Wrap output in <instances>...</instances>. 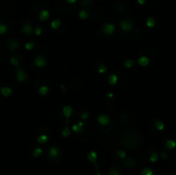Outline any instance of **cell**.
I'll return each instance as SVG.
<instances>
[{
	"label": "cell",
	"instance_id": "22",
	"mask_svg": "<svg viewBox=\"0 0 176 175\" xmlns=\"http://www.w3.org/2000/svg\"><path fill=\"white\" fill-rule=\"evenodd\" d=\"M60 25H61V22H60L59 20H58V19L53 20V21L51 22V27H52V28H53V29H58L60 27Z\"/></svg>",
	"mask_w": 176,
	"mask_h": 175
},
{
	"label": "cell",
	"instance_id": "15",
	"mask_svg": "<svg viewBox=\"0 0 176 175\" xmlns=\"http://www.w3.org/2000/svg\"><path fill=\"white\" fill-rule=\"evenodd\" d=\"M38 92L40 93V95H41L42 96H45L47 94H48L49 92V88L46 86V85H42V86H40L39 88V89H38Z\"/></svg>",
	"mask_w": 176,
	"mask_h": 175
},
{
	"label": "cell",
	"instance_id": "10",
	"mask_svg": "<svg viewBox=\"0 0 176 175\" xmlns=\"http://www.w3.org/2000/svg\"><path fill=\"white\" fill-rule=\"evenodd\" d=\"M87 158H88V160H89V161H90L91 163L95 165L98 156H97V154L95 151H90L87 154Z\"/></svg>",
	"mask_w": 176,
	"mask_h": 175
},
{
	"label": "cell",
	"instance_id": "17",
	"mask_svg": "<svg viewBox=\"0 0 176 175\" xmlns=\"http://www.w3.org/2000/svg\"><path fill=\"white\" fill-rule=\"evenodd\" d=\"M118 82V77L115 74H112L108 77V83L110 85H115Z\"/></svg>",
	"mask_w": 176,
	"mask_h": 175
},
{
	"label": "cell",
	"instance_id": "30",
	"mask_svg": "<svg viewBox=\"0 0 176 175\" xmlns=\"http://www.w3.org/2000/svg\"><path fill=\"white\" fill-rule=\"evenodd\" d=\"M7 26L4 23H0V34H4L6 32H7Z\"/></svg>",
	"mask_w": 176,
	"mask_h": 175
},
{
	"label": "cell",
	"instance_id": "8",
	"mask_svg": "<svg viewBox=\"0 0 176 175\" xmlns=\"http://www.w3.org/2000/svg\"><path fill=\"white\" fill-rule=\"evenodd\" d=\"M22 31L25 35L29 36V35H31L33 33V27L30 23H26L25 25H23V27L22 28Z\"/></svg>",
	"mask_w": 176,
	"mask_h": 175
},
{
	"label": "cell",
	"instance_id": "13",
	"mask_svg": "<svg viewBox=\"0 0 176 175\" xmlns=\"http://www.w3.org/2000/svg\"><path fill=\"white\" fill-rule=\"evenodd\" d=\"M0 91H1V94L4 97H9L12 93V89L9 87H2L0 89Z\"/></svg>",
	"mask_w": 176,
	"mask_h": 175
},
{
	"label": "cell",
	"instance_id": "14",
	"mask_svg": "<svg viewBox=\"0 0 176 175\" xmlns=\"http://www.w3.org/2000/svg\"><path fill=\"white\" fill-rule=\"evenodd\" d=\"M19 43H18L17 41H15V40H12V41H10L8 44V47L9 49H10V51H14L15 50H17L18 48H19Z\"/></svg>",
	"mask_w": 176,
	"mask_h": 175
},
{
	"label": "cell",
	"instance_id": "34",
	"mask_svg": "<svg viewBox=\"0 0 176 175\" xmlns=\"http://www.w3.org/2000/svg\"><path fill=\"white\" fill-rule=\"evenodd\" d=\"M89 112H87V111H85V112H83V113H82V115H81V118L82 119H87L88 118H89Z\"/></svg>",
	"mask_w": 176,
	"mask_h": 175
},
{
	"label": "cell",
	"instance_id": "19",
	"mask_svg": "<svg viewBox=\"0 0 176 175\" xmlns=\"http://www.w3.org/2000/svg\"><path fill=\"white\" fill-rule=\"evenodd\" d=\"M134 64H135V61L133 59H132V58L126 59L125 60V62H124V65H125V68H127V69H131Z\"/></svg>",
	"mask_w": 176,
	"mask_h": 175
},
{
	"label": "cell",
	"instance_id": "1",
	"mask_svg": "<svg viewBox=\"0 0 176 175\" xmlns=\"http://www.w3.org/2000/svg\"><path fill=\"white\" fill-rule=\"evenodd\" d=\"M115 30H116L115 25L114 23H112V22H106L104 25L102 26V32L107 35L114 34Z\"/></svg>",
	"mask_w": 176,
	"mask_h": 175
},
{
	"label": "cell",
	"instance_id": "28",
	"mask_svg": "<svg viewBox=\"0 0 176 175\" xmlns=\"http://www.w3.org/2000/svg\"><path fill=\"white\" fill-rule=\"evenodd\" d=\"M78 15H79L80 19L86 20L88 18V16H89V14H88V12L86 10H81L79 12V14H78Z\"/></svg>",
	"mask_w": 176,
	"mask_h": 175
},
{
	"label": "cell",
	"instance_id": "5",
	"mask_svg": "<svg viewBox=\"0 0 176 175\" xmlns=\"http://www.w3.org/2000/svg\"><path fill=\"white\" fill-rule=\"evenodd\" d=\"M97 122H98L99 125H102V126H105L109 124L110 122V117L107 115V114H101L97 117Z\"/></svg>",
	"mask_w": 176,
	"mask_h": 175
},
{
	"label": "cell",
	"instance_id": "12",
	"mask_svg": "<svg viewBox=\"0 0 176 175\" xmlns=\"http://www.w3.org/2000/svg\"><path fill=\"white\" fill-rule=\"evenodd\" d=\"M49 16H50V13H49V11L46 10H41L39 15V18L40 21H42V22L46 21V20L49 18Z\"/></svg>",
	"mask_w": 176,
	"mask_h": 175
},
{
	"label": "cell",
	"instance_id": "6",
	"mask_svg": "<svg viewBox=\"0 0 176 175\" xmlns=\"http://www.w3.org/2000/svg\"><path fill=\"white\" fill-rule=\"evenodd\" d=\"M62 112L65 117L66 118V124H68V119L71 116V113H72V107L71 106H65V107H63Z\"/></svg>",
	"mask_w": 176,
	"mask_h": 175
},
{
	"label": "cell",
	"instance_id": "20",
	"mask_svg": "<svg viewBox=\"0 0 176 175\" xmlns=\"http://www.w3.org/2000/svg\"><path fill=\"white\" fill-rule=\"evenodd\" d=\"M155 25V19L153 18V17H149L147 19V21H146V26L150 28H154Z\"/></svg>",
	"mask_w": 176,
	"mask_h": 175
},
{
	"label": "cell",
	"instance_id": "25",
	"mask_svg": "<svg viewBox=\"0 0 176 175\" xmlns=\"http://www.w3.org/2000/svg\"><path fill=\"white\" fill-rule=\"evenodd\" d=\"M141 175H153V171L150 167H145L142 170Z\"/></svg>",
	"mask_w": 176,
	"mask_h": 175
},
{
	"label": "cell",
	"instance_id": "29",
	"mask_svg": "<svg viewBox=\"0 0 176 175\" xmlns=\"http://www.w3.org/2000/svg\"><path fill=\"white\" fill-rule=\"evenodd\" d=\"M10 61V64H12V65H14V66H15V67L19 66L20 62H19V59H18L17 58H15V57H11Z\"/></svg>",
	"mask_w": 176,
	"mask_h": 175
},
{
	"label": "cell",
	"instance_id": "7",
	"mask_svg": "<svg viewBox=\"0 0 176 175\" xmlns=\"http://www.w3.org/2000/svg\"><path fill=\"white\" fill-rule=\"evenodd\" d=\"M59 154V150L57 147L55 146H52V147L49 148L48 149V155L51 157V158H57Z\"/></svg>",
	"mask_w": 176,
	"mask_h": 175
},
{
	"label": "cell",
	"instance_id": "32",
	"mask_svg": "<svg viewBox=\"0 0 176 175\" xmlns=\"http://www.w3.org/2000/svg\"><path fill=\"white\" fill-rule=\"evenodd\" d=\"M117 155H118L119 158L124 159V158H125L126 153H125V151H124V150L120 149V150H118V152H117Z\"/></svg>",
	"mask_w": 176,
	"mask_h": 175
},
{
	"label": "cell",
	"instance_id": "36",
	"mask_svg": "<svg viewBox=\"0 0 176 175\" xmlns=\"http://www.w3.org/2000/svg\"><path fill=\"white\" fill-rule=\"evenodd\" d=\"M137 4H140V5H143L144 4L146 3V0H137Z\"/></svg>",
	"mask_w": 176,
	"mask_h": 175
},
{
	"label": "cell",
	"instance_id": "23",
	"mask_svg": "<svg viewBox=\"0 0 176 175\" xmlns=\"http://www.w3.org/2000/svg\"><path fill=\"white\" fill-rule=\"evenodd\" d=\"M42 152H43L42 149H40V148H35L33 151V155L35 156V158H37V157H40V155H41Z\"/></svg>",
	"mask_w": 176,
	"mask_h": 175
},
{
	"label": "cell",
	"instance_id": "3",
	"mask_svg": "<svg viewBox=\"0 0 176 175\" xmlns=\"http://www.w3.org/2000/svg\"><path fill=\"white\" fill-rule=\"evenodd\" d=\"M119 26H120L121 30L124 32H129L133 28V24L129 21H126V20H123L119 22Z\"/></svg>",
	"mask_w": 176,
	"mask_h": 175
},
{
	"label": "cell",
	"instance_id": "24",
	"mask_svg": "<svg viewBox=\"0 0 176 175\" xmlns=\"http://www.w3.org/2000/svg\"><path fill=\"white\" fill-rule=\"evenodd\" d=\"M158 158H159L158 154L155 153V152H153V153H151L150 156V161L152 163H155V162H156V161H157Z\"/></svg>",
	"mask_w": 176,
	"mask_h": 175
},
{
	"label": "cell",
	"instance_id": "27",
	"mask_svg": "<svg viewBox=\"0 0 176 175\" xmlns=\"http://www.w3.org/2000/svg\"><path fill=\"white\" fill-rule=\"evenodd\" d=\"M71 135V131H70L69 127L66 126L64 128V130L62 131V136L63 137H68V136Z\"/></svg>",
	"mask_w": 176,
	"mask_h": 175
},
{
	"label": "cell",
	"instance_id": "2",
	"mask_svg": "<svg viewBox=\"0 0 176 175\" xmlns=\"http://www.w3.org/2000/svg\"><path fill=\"white\" fill-rule=\"evenodd\" d=\"M47 61L43 55H38L35 58V64L38 68H44L46 65Z\"/></svg>",
	"mask_w": 176,
	"mask_h": 175
},
{
	"label": "cell",
	"instance_id": "9",
	"mask_svg": "<svg viewBox=\"0 0 176 175\" xmlns=\"http://www.w3.org/2000/svg\"><path fill=\"white\" fill-rule=\"evenodd\" d=\"M83 125H84V123L80 121L77 124L72 125L71 129H72V131H73V132H75V133H79V132H82L83 131Z\"/></svg>",
	"mask_w": 176,
	"mask_h": 175
},
{
	"label": "cell",
	"instance_id": "18",
	"mask_svg": "<svg viewBox=\"0 0 176 175\" xmlns=\"http://www.w3.org/2000/svg\"><path fill=\"white\" fill-rule=\"evenodd\" d=\"M166 147L168 149H173L176 147V142L173 139H168L166 142Z\"/></svg>",
	"mask_w": 176,
	"mask_h": 175
},
{
	"label": "cell",
	"instance_id": "33",
	"mask_svg": "<svg viewBox=\"0 0 176 175\" xmlns=\"http://www.w3.org/2000/svg\"><path fill=\"white\" fill-rule=\"evenodd\" d=\"M42 28H40V27H36L35 29V35H37V36H40V34H41V33H42Z\"/></svg>",
	"mask_w": 176,
	"mask_h": 175
},
{
	"label": "cell",
	"instance_id": "41",
	"mask_svg": "<svg viewBox=\"0 0 176 175\" xmlns=\"http://www.w3.org/2000/svg\"><path fill=\"white\" fill-rule=\"evenodd\" d=\"M173 175H176V174H173Z\"/></svg>",
	"mask_w": 176,
	"mask_h": 175
},
{
	"label": "cell",
	"instance_id": "39",
	"mask_svg": "<svg viewBox=\"0 0 176 175\" xmlns=\"http://www.w3.org/2000/svg\"><path fill=\"white\" fill-rule=\"evenodd\" d=\"M107 97H108V98H113V97H114V94H113L112 92H109V93L107 94Z\"/></svg>",
	"mask_w": 176,
	"mask_h": 175
},
{
	"label": "cell",
	"instance_id": "16",
	"mask_svg": "<svg viewBox=\"0 0 176 175\" xmlns=\"http://www.w3.org/2000/svg\"><path fill=\"white\" fill-rule=\"evenodd\" d=\"M48 141V136L45 134H41L37 137V143L40 144H45Z\"/></svg>",
	"mask_w": 176,
	"mask_h": 175
},
{
	"label": "cell",
	"instance_id": "11",
	"mask_svg": "<svg viewBox=\"0 0 176 175\" xmlns=\"http://www.w3.org/2000/svg\"><path fill=\"white\" fill-rule=\"evenodd\" d=\"M137 64H139L140 66L145 67L150 64V60H149V58L146 57V56H142V57H140L137 59Z\"/></svg>",
	"mask_w": 176,
	"mask_h": 175
},
{
	"label": "cell",
	"instance_id": "4",
	"mask_svg": "<svg viewBox=\"0 0 176 175\" xmlns=\"http://www.w3.org/2000/svg\"><path fill=\"white\" fill-rule=\"evenodd\" d=\"M15 78L19 82H23L27 79V74L25 71H23L19 66L17 67V74H15Z\"/></svg>",
	"mask_w": 176,
	"mask_h": 175
},
{
	"label": "cell",
	"instance_id": "26",
	"mask_svg": "<svg viewBox=\"0 0 176 175\" xmlns=\"http://www.w3.org/2000/svg\"><path fill=\"white\" fill-rule=\"evenodd\" d=\"M107 68L105 64H101L98 66V72L100 74H104L107 72Z\"/></svg>",
	"mask_w": 176,
	"mask_h": 175
},
{
	"label": "cell",
	"instance_id": "40",
	"mask_svg": "<svg viewBox=\"0 0 176 175\" xmlns=\"http://www.w3.org/2000/svg\"><path fill=\"white\" fill-rule=\"evenodd\" d=\"M96 169H97V172H96V174H95V175H101V174L100 173V172H99V170H98V167H97V166H96Z\"/></svg>",
	"mask_w": 176,
	"mask_h": 175
},
{
	"label": "cell",
	"instance_id": "21",
	"mask_svg": "<svg viewBox=\"0 0 176 175\" xmlns=\"http://www.w3.org/2000/svg\"><path fill=\"white\" fill-rule=\"evenodd\" d=\"M155 127H156V129L158 130V131H163L164 128H165V125H164V123L162 122V121L161 120H156L155 123Z\"/></svg>",
	"mask_w": 176,
	"mask_h": 175
},
{
	"label": "cell",
	"instance_id": "31",
	"mask_svg": "<svg viewBox=\"0 0 176 175\" xmlns=\"http://www.w3.org/2000/svg\"><path fill=\"white\" fill-rule=\"evenodd\" d=\"M24 47H25L26 50L30 51L35 48V43H33V42H28V43L25 44V46H24Z\"/></svg>",
	"mask_w": 176,
	"mask_h": 175
},
{
	"label": "cell",
	"instance_id": "38",
	"mask_svg": "<svg viewBox=\"0 0 176 175\" xmlns=\"http://www.w3.org/2000/svg\"><path fill=\"white\" fill-rule=\"evenodd\" d=\"M161 155H162V159H166L167 157H168V154H167L166 153H164V152H162Z\"/></svg>",
	"mask_w": 176,
	"mask_h": 175
},
{
	"label": "cell",
	"instance_id": "35",
	"mask_svg": "<svg viewBox=\"0 0 176 175\" xmlns=\"http://www.w3.org/2000/svg\"><path fill=\"white\" fill-rule=\"evenodd\" d=\"M109 175H120L116 169H111L109 171Z\"/></svg>",
	"mask_w": 176,
	"mask_h": 175
},
{
	"label": "cell",
	"instance_id": "37",
	"mask_svg": "<svg viewBox=\"0 0 176 175\" xmlns=\"http://www.w3.org/2000/svg\"><path fill=\"white\" fill-rule=\"evenodd\" d=\"M66 2L70 4H73L76 2V0H66Z\"/></svg>",
	"mask_w": 176,
	"mask_h": 175
}]
</instances>
